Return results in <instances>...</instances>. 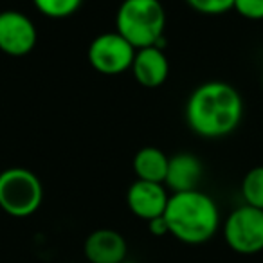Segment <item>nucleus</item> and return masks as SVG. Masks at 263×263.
Here are the masks:
<instances>
[{
	"instance_id": "obj_6",
	"label": "nucleus",
	"mask_w": 263,
	"mask_h": 263,
	"mask_svg": "<svg viewBox=\"0 0 263 263\" xmlns=\"http://www.w3.org/2000/svg\"><path fill=\"white\" fill-rule=\"evenodd\" d=\"M88 63L103 76H119L132 69L136 49L132 47L117 31L96 36L88 45Z\"/></svg>"
},
{
	"instance_id": "obj_3",
	"label": "nucleus",
	"mask_w": 263,
	"mask_h": 263,
	"mask_svg": "<svg viewBox=\"0 0 263 263\" xmlns=\"http://www.w3.org/2000/svg\"><path fill=\"white\" fill-rule=\"evenodd\" d=\"M166 11L161 0H123L116 13V31L136 49L161 47Z\"/></svg>"
},
{
	"instance_id": "obj_4",
	"label": "nucleus",
	"mask_w": 263,
	"mask_h": 263,
	"mask_svg": "<svg viewBox=\"0 0 263 263\" xmlns=\"http://www.w3.org/2000/svg\"><path fill=\"white\" fill-rule=\"evenodd\" d=\"M44 186L34 172L9 168L0 173V208L15 218H27L40 209Z\"/></svg>"
},
{
	"instance_id": "obj_15",
	"label": "nucleus",
	"mask_w": 263,
	"mask_h": 263,
	"mask_svg": "<svg viewBox=\"0 0 263 263\" xmlns=\"http://www.w3.org/2000/svg\"><path fill=\"white\" fill-rule=\"evenodd\" d=\"M193 11L205 16L226 15L234 8V0H184Z\"/></svg>"
},
{
	"instance_id": "obj_14",
	"label": "nucleus",
	"mask_w": 263,
	"mask_h": 263,
	"mask_svg": "<svg viewBox=\"0 0 263 263\" xmlns=\"http://www.w3.org/2000/svg\"><path fill=\"white\" fill-rule=\"evenodd\" d=\"M241 197L245 204L263 209V166L249 170L241 180Z\"/></svg>"
},
{
	"instance_id": "obj_10",
	"label": "nucleus",
	"mask_w": 263,
	"mask_h": 263,
	"mask_svg": "<svg viewBox=\"0 0 263 263\" xmlns=\"http://www.w3.org/2000/svg\"><path fill=\"white\" fill-rule=\"evenodd\" d=\"M128 245L121 233L114 229H96L83 243L85 258L90 263H121L126 259Z\"/></svg>"
},
{
	"instance_id": "obj_19",
	"label": "nucleus",
	"mask_w": 263,
	"mask_h": 263,
	"mask_svg": "<svg viewBox=\"0 0 263 263\" xmlns=\"http://www.w3.org/2000/svg\"><path fill=\"white\" fill-rule=\"evenodd\" d=\"M261 85H263V74H261Z\"/></svg>"
},
{
	"instance_id": "obj_2",
	"label": "nucleus",
	"mask_w": 263,
	"mask_h": 263,
	"mask_svg": "<svg viewBox=\"0 0 263 263\" xmlns=\"http://www.w3.org/2000/svg\"><path fill=\"white\" fill-rule=\"evenodd\" d=\"M170 234L187 245H200L216 234L220 211L216 202L200 190L173 193L164 211Z\"/></svg>"
},
{
	"instance_id": "obj_8",
	"label": "nucleus",
	"mask_w": 263,
	"mask_h": 263,
	"mask_svg": "<svg viewBox=\"0 0 263 263\" xmlns=\"http://www.w3.org/2000/svg\"><path fill=\"white\" fill-rule=\"evenodd\" d=\"M168 193L164 184L136 180L126 191V204L137 218L150 222V220L162 216L168 205Z\"/></svg>"
},
{
	"instance_id": "obj_7",
	"label": "nucleus",
	"mask_w": 263,
	"mask_h": 263,
	"mask_svg": "<svg viewBox=\"0 0 263 263\" xmlns=\"http://www.w3.org/2000/svg\"><path fill=\"white\" fill-rule=\"evenodd\" d=\"M38 42L34 22L22 11L8 9L0 13V51L13 58L27 56Z\"/></svg>"
},
{
	"instance_id": "obj_9",
	"label": "nucleus",
	"mask_w": 263,
	"mask_h": 263,
	"mask_svg": "<svg viewBox=\"0 0 263 263\" xmlns=\"http://www.w3.org/2000/svg\"><path fill=\"white\" fill-rule=\"evenodd\" d=\"M132 74L144 88H159L170 76V62L159 45L137 49L132 63Z\"/></svg>"
},
{
	"instance_id": "obj_18",
	"label": "nucleus",
	"mask_w": 263,
	"mask_h": 263,
	"mask_svg": "<svg viewBox=\"0 0 263 263\" xmlns=\"http://www.w3.org/2000/svg\"><path fill=\"white\" fill-rule=\"evenodd\" d=\"M121 263H139V261H132V259H124V261H121Z\"/></svg>"
},
{
	"instance_id": "obj_11",
	"label": "nucleus",
	"mask_w": 263,
	"mask_h": 263,
	"mask_svg": "<svg viewBox=\"0 0 263 263\" xmlns=\"http://www.w3.org/2000/svg\"><path fill=\"white\" fill-rule=\"evenodd\" d=\"M202 177H204V164L200 159L190 152H182L170 157L164 186L170 187L173 193L193 191L198 190Z\"/></svg>"
},
{
	"instance_id": "obj_1",
	"label": "nucleus",
	"mask_w": 263,
	"mask_h": 263,
	"mask_svg": "<svg viewBox=\"0 0 263 263\" xmlns=\"http://www.w3.org/2000/svg\"><path fill=\"white\" fill-rule=\"evenodd\" d=\"M243 117L240 92L226 81H205L190 94L186 103V123L193 134L204 139L231 136Z\"/></svg>"
},
{
	"instance_id": "obj_16",
	"label": "nucleus",
	"mask_w": 263,
	"mask_h": 263,
	"mask_svg": "<svg viewBox=\"0 0 263 263\" xmlns=\"http://www.w3.org/2000/svg\"><path fill=\"white\" fill-rule=\"evenodd\" d=\"M234 11L241 18L258 22L263 20V0H234Z\"/></svg>"
},
{
	"instance_id": "obj_13",
	"label": "nucleus",
	"mask_w": 263,
	"mask_h": 263,
	"mask_svg": "<svg viewBox=\"0 0 263 263\" xmlns=\"http://www.w3.org/2000/svg\"><path fill=\"white\" fill-rule=\"evenodd\" d=\"M33 4L47 18L63 20L76 15L83 6V0H33Z\"/></svg>"
},
{
	"instance_id": "obj_17",
	"label": "nucleus",
	"mask_w": 263,
	"mask_h": 263,
	"mask_svg": "<svg viewBox=\"0 0 263 263\" xmlns=\"http://www.w3.org/2000/svg\"><path fill=\"white\" fill-rule=\"evenodd\" d=\"M148 231H150L154 236H166V234H170V227H168V222H166L164 215L150 220V222H148Z\"/></svg>"
},
{
	"instance_id": "obj_12",
	"label": "nucleus",
	"mask_w": 263,
	"mask_h": 263,
	"mask_svg": "<svg viewBox=\"0 0 263 263\" xmlns=\"http://www.w3.org/2000/svg\"><path fill=\"white\" fill-rule=\"evenodd\" d=\"M170 157L157 146H144L134 157V172L137 180L164 184Z\"/></svg>"
},
{
	"instance_id": "obj_5",
	"label": "nucleus",
	"mask_w": 263,
	"mask_h": 263,
	"mask_svg": "<svg viewBox=\"0 0 263 263\" xmlns=\"http://www.w3.org/2000/svg\"><path fill=\"white\" fill-rule=\"evenodd\" d=\"M223 240L238 254H258L263 251V209L240 205L223 222Z\"/></svg>"
}]
</instances>
